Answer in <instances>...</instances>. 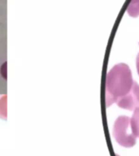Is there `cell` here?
Instances as JSON below:
<instances>
[{"mask_svg": "<svg viewBox=\"0 0 139 156\" xmlns=\"http://www.w3.org/2000/svg\"><path fill=\"white\" fill-rule=\"evenodd\" d=\"M134 80L130 68L125 63H118L108 72L106 77L105 100L110 107L120 97L128 94L133 87Z\"/></svg>", "mask_w": 139, "mask_h": 156, "instance_id": "1", "label": "cell"}, {"mask_svg": "<svg viewBox=\"0 0 139 156\" xmlns=\"http://www.w3.org/2000/svg\"><path fill=\"white\" fill-rule=\"evenodd\" d=\"M113 136L120 146L130 148L136 144V136L132 130L130 118L119 116L116 119L113 127Z\"/></svg>", "mask_w": 139, "mask_h": 156, "instance_id": "2", "label": "cell"}, {"mask_svg": "<svg viewBox=\"0 0 139 156\" xmlns=\"http://www.w3.org/2000/svg\"><path fill=\"white\" fill-rule=\"evenodd\" d=\"M116 103L117 106L123 109L134 111L139 107V85L134 81L133 87L128 94L119 98Z\"/></svg>", "mask_w": 139, "mask_h": 156, "instance_id": "3", "label": "cell"}, {"mask_svg": "<svg viewBox=\"0 0 139 156\" xmlns=\"http://www.w3.org/2000/svg\"><path fill=\"white\" fill-rule=\"evenodd\" d=\"M132 130L136 137H139V107L134 110V115L130 119Z\"/></svg>", "mask_w": 139, "mask_h": 156, "instance_id": "4", "label": "cell"}, {"mask_svg": "<svg viewBox=\"0 0 139 156\" xmlns=\"http://www.w3.org/2000/svg\"><path fill=\"white\" fill-rule=\"evenodd\" d=\"M127 12L132 17L139 16V0H132L128 6Z\"/></svg>", "mask_w": 139, "mask_h": 156, "instance_id": "5", "label": "cell"}, {"mask_svg": "<svg viewBox=\"0 0 139 156\" xmlns=\"http://www.w3.org/2000/svg\"><path fill=\"white\" fill-rule=\"evenodd\" d=\"M0 118L7 119V95L0 98Z\"/></svg>", "mask_w": 139, "mask_h": 156, "instance_id": "6", "label": "cell"}, {"mask_svg": "<svg viewBox=\"0 0 139 156\" xmlns=\"http://www.w3.org/2000/svg\"><path fill=\"white\" fill-rule=\"evenodd\" d=\"M136 64H137V73L139 75V53L137 56V61H136Z\"/></svg>", "mask_w": 139, "mask_h": 156, "instance_id": "7", "label": "cell"}]
</instances>
